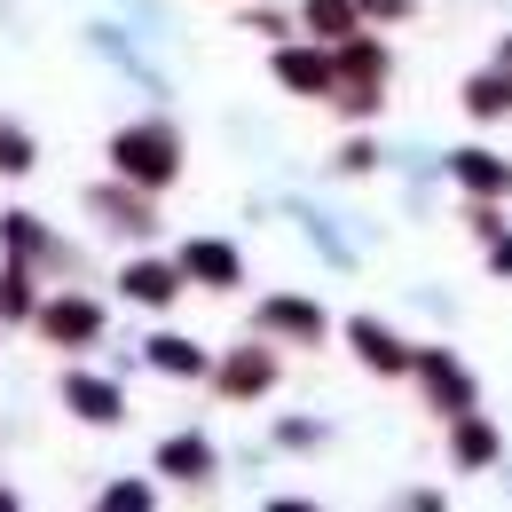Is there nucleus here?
<instances>
[{
    "mask_svg": "<svg viewBox=\"0 0 512 512\" xmlns=\"http://www.w3.org/2000/svg\"><path fill=\"white\" fill-rule=\"evenodd\" d=\"M111 174L127 190H174V174H182V127H166V119L119 127L111 134Z\"/></svg>",
    "mask_w": 512,
    "mask_h": 512,
    "instance_id": "nucleus-1",
    "label": "nucleus"
},
{
    "mask_svg": "<svg viewBox=\"0 0 512 512\" xmlns=\"http://www.w3.org/2000/svg\"><path fill=\"white\" fill-rule=\"evenodd\" d=\"M331 64H339V79H331V111H339V119H371V111L386 103V79H394L386 40L355 32V40H339V48H331Z\"/></svg>",
    "mask_w": 512,
    "mask_h": 512,
    "instance_id": "nucleus-2",
    "label": "nucleus"
},
{
    "mask_svg": "<svg viewBox=\"0 0 512 512\" xmlns=\"http://www.w3.org/2000/svg\"><path fill=\"white\" fill-rule=\"evenodd\" d=\"M268 71H276L284 95H308V103H331V79H339L331 40H284V48L268 56Z\"/></svg>",
    "mask_w": 512,
    "mask_h": 512,
    "instance_id": "nucleus-3",
    "label": "nucleus"
},
{
    "mask_svg": "<svg viewBox=\"0 0 512 512\" xmlns=\"http://www.w3.org/2000/svg\"><path fill=\"white\" fill-rule=\"evenodd\" d=\"M253 331L260 339H292V347H323L331 316H323L316 300H300V292H268V300L253 308Z\"/></svg>",
    "mask_w": 512,
    "mask_h": 512,
    "instance_id": "nucleus-4",
    "label": "nucleus"
},
{
    "mask_svg": "<svg viewBox=\"0 0 512 512\" xmlns=\"http://www.w3.org/2000/svg\"><path fill=\"white\" fill-rule=\"evenodd\" d=\"M347 347H355V363L379 371V379H402V371L418 363V347H410L394 323H379V316H355V323H347Z\"/></svg>",
    "mask_w": 512,
    "mask_h": 512,
    "instance_id": "nucleus-5",
    "label": "nucleus"
},
{
    "mask_svg": "<svg viewBox=\"0 0 512 512\" xmlns=\"http://www.w3.org/2000/svg\"><path fill=\"white\" fill-rule=\"evenodd\" d=\"M276 379H284V363L268 355V339H253V347H229V363H213V386H221L229 402H260Z\"/></svg>",
    "mask_w": 512,
    "mask_h": 512,
    "instance_id": "nucleus-6",
    "label": "nucleus"
},
{
    "mask_svg": "<svg viewBox=\"0 0 512 512\" xmlns=\"http://www.w3.org/2000/svg\"><path fill=\"white\" fill-rule=\"evenodd\" d=\"M418 379H426V402L442 410V418H457V410H473V371L449 355V347H418V363H410Z\"/></svg>",
    "mask_w": 512,
    "mask_h": 512,
    "instance_id": "nucleus-7",
    "label": "nucleus"
},
{
    "mask_svg": "<svg viewBox=\"0 0 512 512\" xmlns=\"http://www.w3.org/2000/svg\"><path fill=\"white\" fill-rule=\"evenodd\" d=\"M174 260H182V276H190V284H205V292H237V284H245V260H237V245H229V237H190Z\"/></svg>",
    "mask_w": 512,
    "mask_h": 512,
    "instance_id": "nucleus-8",
    "label": "nucleus"
},
{
    "mask_svg": "<svg viewBox=\"0 0 512 512\" xmlns=\"http://www.w3.org/2000/svg\"><path fill=\"white\" fill-rule=\"evenodd\" d=\"M182 260H127L119 268V300H134V308H174L182 300Z\"/></svg>",
    "mask_w": 512,
    "mask_h": 512,
    "instance_id": "nucleus-9",
    "label": "nucleus"
},
{
    "mask_svg": "<svg viewBox=\"0 0 512 512\" xmlns=\"http://www.w3.org/2000/svg\"><path fill=\"white\" fill-rule=\"evenodd\" d=\"M158 473L182 481V489H205V481L221 473V457H213L205 434H166V442H158Z\"/></svg>",
    "mask_w": 512,
    "mask_h": 512,
    "instance_id": "nucleus-10",
    "label": "nucleus"
},
{
    "mask_svg": "<svg viewBox=\"0 0 512 512\" xmlns=\"http://www.w3.org/2000/svg\"><path fill=\"white\" fill-rule=\"evenodd\" d=\"M40 331H48L56 347H87V339L103 331V308H95L87 292H56V300L40 308Z\"/></svg>",
    "mask_w": 512,
    "mask_h": 512,
    "instance_id": "nucleus-11",
    "label": "nucleus"
},
{
    "mask_svg": "<svg viewBox=\"0 0 512 512\" xmlns=\"http://www.w3.org/2000/svg\"><path fill=\"white\" fill-rule=\"evenodd\" d=\"M442 166H449V182H457V190H473V197H512V166L497 158V150H449Z\"/></svg>",
    "mask_w": 512,
    "mask_h": 512,
    "instance_id": "nucleus-12",
    "label": "nucleus"
},
{
    "mask_svg": "<svg viewBox=\"0 0 512 512\" xmlns=\"http://www.w3.org/2000/svg\"><path fill=\"white\" fill-rule=\"evenodd\" d=\"M64 402L87 418V426H119V418H127V394H119L111 379H95V371H71V379H64Z\"/></svg>",
    "mask_w": 512,
    "mask_h": 512,
    "instance_id": "nucleus-13",
    "label": "nucleus"
},
{
    "mask_svg": "<svg viewBox=\"0 0 512 512\" xmlns=\"http://www.w3.org/2000/svg\"><path fill=\"white\" fill-rule=\"evenodd\" d=\"M465 119H481V127L512 119V64H489L465 79Z\"/></svg>",
    "mask_w": 512,
    "mask_h": 512,
    "instance_id": "nucleus-14",
    "label": "nucleus"
},
{
    "mask_svg": "<svg viewBox=\"0 0 512 512\" xmlns=\"http://www.w3.org/2000/svg\"><path fill=\"white\" fill-rule=\"evenodd\" d=\"M142 355H150V371H166V379H213V355H205L197 339H182V331H158Z\"/></svg>",
    "mask_w": 512,
    "mask_h": 512,
    "instance_id": "nucleus-15",
    "label": "nucleus"
},
{
    "mask_svg": "<svg viewBox=\"0 0 512 512\" xmlns=\"http://www.w3.org/2000/svg\"><path fill=\"white\" fill-rule=\"evenodd\" d=\"M497 426H489V418H473V410H457V418H449V457H457V465H465V473H481V465H497Z\"/></svg>",
    "mask_w": 512,
    "mask_h": 512,
    "instance_id": "nucleus-16",
    "label": "nucleus"
},
{
    "mask_svg": "<svg viewBox=\"0 0 512 512\" xmlns=\"http://www.w3.org/2000/svg\"><path fill=\"white\" fill-rule=\"evenodd\" d=\"M300 32L339 48V40H355V32H363V8H355V0H300Z\"/></svg>",
    "mask_w": 512,
    "mask_h": 512,
    "instance_id": "nucleus-17",
    "label": "nucleus"
},
{
    "mask_svg": "<svg viewBox=\"0 0 512 512\" xmlns=\"http://www.w3.org/2000/svg\"><path fill=\"white\" fill-rule=\"evenodd\" d=\"M0 245L24 260H64V245H48V229L32 221V213H0Z\"/></svg>",
    "mask_w": 512,
    "mask_h": 512,
    "instance_id": "nucleus-18",
    "label": "nucleus"
},
{
    "mask_svg": "<svg viewBox=\"0 0 512 512\" xmlns=\"http://www.w3.org/2000/svg\"><path fill=\"white\" fill-rule=\"evenodd\" d=\"M87 205H95L103 221H119L127 237H150V205H142V197H127V190H95Z\"/></svg>",
    "mask_w": 512,
    "mask_h": 512,
    "instance_id": "nucleus-19",
    "label": "nucleus"
},
{
    "mask_svg": "<svg viewBox=\"0 0 512 512\" xmlns=\"http://www.w3.org/2000/svg\"><path fill=\"white\" fill-rule=\"evenodd\" d=\"M32 158H40V150H32V134L0 119V174H32Z\"/></svg>",
    "mask_w": 512,
    "mask_h": 512,
    "instance_id": "nucleus-20",
    "label": "nucleus"
},
{
    "mask_svg": "<svg viewBox=\"0 0 512 512\" xmlns=\"http://www.w3.org/2000/svg\"><path fill=\"white\" fill-rule=\"evenodd\" d=\"M150 497H158L150 481H111V489H103V505H111V512H142Z\"/></svg>",
    "mask_w": 512,
    "mask_h": 512,
    "instance_id": "nucleus-21",
    "label": "nucleus"
},
{
    "mask_svg": "<svg viewBox=\"0 0 512 512\" xmlns=\"http://www.w3.org/2000/svg\"><path fill=\"white\" fill-rule=\"evenodd\" d=\"M355 8H363V24H402L418 0H355Z\"/></svg>",
    "mask_w": 512,
    "mask_h": 512,
    "instance_id": "nucleus-22",
    "label": "nucleus"
},
{
    "mask_svg": "<svg viewBox=\"0 0 512 512\" xmlns=\"http://www.w3.org/2000/svg\"><path fill=\"white\" fill-rule=\"evenodd\" d=\"M371 166H379V142H347L339 150V174H371Z\"/></svg>",
    "mask_w": 512,
    "mask_h": 512,
    "instance_id": "nucleus-23",
    "label": "nucleus"
},
{
    "mask_svg": "<svg viewBox=\"0 0 512 512\" xmlns=\"http://www.w3.org/2000/svg\"><path fill=\"white\" fill-rule=\"evenodd\" d=\"M276 442H284V449H316V442H323V426H308V418H292V426H276Z\"/></svg>",
    "mask_w": 512,
    "mask_h": 512,
    "instance_id": "nucleus-24",
    "label": "nucleus"
},
{
    "mask_svg": "<svg viewBox=\"0 0 512 512\" xmlns=\"http://www.w3.org/2000/svg\"><path fill=\"white\" fill-rule=\"evenodd\" d=\"M489 268H497V276H512V237H489Z\"/></svg>",
    "mask_w": 512,
    "mask_h": 512,
    "instance_id": "nucleus-25",
    "label": "nucleus"
},
{
    "mask_svg": "<svg viewBox=\"0 0 512 512\" xmlns=\"http://www.w3.org/2000/svg\"><path fill=\"white\" fill-rule=\"evenodd\" d=\"M0 512H16V489H8V481H0Z\"/></svg>",
    "mask_w": 512,
    "mask_h": 512,
    "instance_id": "nucleus-26",
    "label": "nucleus"
},
{
    "mask_svg": "<svg viewBox=\"0 0 512 512\" xmlns=\"http://www.w3.org/2000/svg\"><path fill=\"white\" fill-rule=\"evenodd\" d=\"M497 64H512V40H505V48H497Z\"/></svg>",
    "mask_w": 512,
    "mask_h": 512,
    "instance_id": "nucleus-27",
    "label": "nucleus"
}]
</instances>
